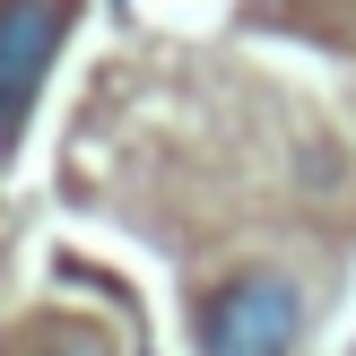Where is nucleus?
Wrapping results in <instances>:
<instances>
[{
    "label": "nucleus",
    "mask_w": 356,
    "mask_h": 356,
    "mask_svg": "<svg viewBox=\"0 0 356 356\" xmlns=\"http://www.w3.org/2000/svg\"><path fill=\"white\" fill-rule=\"evenodd\" d=\"M296 330H305V296L270 270L226 278L200 305V356H287Z\"/></svg>",
    "instance_id": "f257e3e1"
},
{
    "label": "nucleus",
    "mask_w": 356,
    "mask_h": 356,
    "mask_svg": "<svg viewBox=\"0 0 356 356\" xmlns=\"http://www.w3.org/2000/svg\"><path fill=\"white\" fill-rule=\"evenodd\" d=\"M70 17H79V0H0V148L17 139L44 70L61 61Z\"/></svg>",
    "instance_id": "f03ea898"
}]
</instances>
